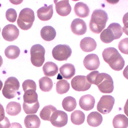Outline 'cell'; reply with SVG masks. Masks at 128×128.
Wrapping results in <instances>:
<instances>
[{
	"label": "cell",
	"instance_id": "f35d334b",
	"mask_svg": "<svg viewBox=\"0 0 128 128\" xmlns=\"http://www.w3.org/2000/svg\"><path fill=\"white\" fill-rule=\"evenodd\" d=\"M10 126L11 123L7 117H5L3 120L0 122V128H10Z\"/></svg>",
	"mask_w": 128,
	"mask_h": 128
},
{
	"label": "cell",
	"instance_id": "d6986e66",
	"mask_svg": "<svg viewBox=\"0 0 128 128\" xmlns=\"http://www.w3.org/2000/svg\"><path fill=\"white\" fill-rule=\"evenodd\" d=\"M76 69L73 64L67 63L63 65L60 68V73L62 78L69 80L74 76Z\"/></svg>",
	"mask_w": 128,
	"mask_h": 128
},
{
	"label": "cell",
	"instance_id": "7a4b0ae2",
	"mask_svg": "<svg viewBox=\"0 0 128 128\" xmlns=\"http://www.w3.org/2000/svg\"><path fill=\"white\" fill-rule=\"evenodd\" d=\"M103 58L110 67L115 71L121 70L124 66L125 62L118 50L113 47L106 48L102 53Z\"/></svg>",
	"mask_w": 128,
	"mask_h": 128
},
{
	"label": "cell",
	"instance_id": "7402d4cb",
	"mask_svg": "<svg viewBox=\"0 0 128 128\" xmlns=\"http://www.w3.org/2000/svg\"><path fill=\"white\" fill-rule=\"evenodd\" d=\"M56 31L51 26H45L41 30V36L45 41L50 42L53 40L56 36Z\"/></svg>",
	"mask_w": 128,
	"mask_h": 128
},
{
	"label": "cell",
	"instance_id": "277c9868",
	"mask_svg": "<svg viewBox=\"0 0 128 128\" xmlns=\"http://www.w3.org/2000/svg\"><path fill=\"white\" fill-rule=\"evenodd\" d=\"M123 34L122 26L117 23H111L108 28L103 30L100 35L101 41L105 44H109L114 40L119 39Z\"/></svg>",
	"mask_w": 128,
	"mask_h": 128
},
{
	"label": "cell",
	"instance_id": "484cf974",
	"mask_svg": "<svg viewBox=\"0 0 128 128\" xmlns=\"http://www.w3.org/2000/svg\"><path fill=\"white\" fill-rule=\"evenodd\" d=\"M62 106L64 110L71 112L76 108L77 106V102L76 99L73 97L68 96L63 100Z\"/></svg>",
	"mask_w": 128,
	"mask_h": 128
},
{
	"label": "cell",
	"instance_id": "ba28073f",
	"mask_svg": "<svg viewBox=\"0 0 128 128\" xmlns=\"http://www.w3.org/2000/svg\"><path fill=\"white\" fill-rule=\"evenodd\" d=\"M72 53L71 48L68 44H58L54 47L52 51L53 58L58 61H66Z\"/></svg>",
	"mask_w": 128,
	"mask_h": 128
},
{
	"label": "cell",
	"instance_id": "74e56055",
	"mask_svg": "<svg viewBox=\"0 0 128 128\" xmlns=\"http://www.w3.org/2000/svg\"><path fill=\"white\" fill-rule=\"evenodd\" d=\"M122 21L124 24V26L122 28L123 32L128 36V12L123 16Z\"/></svg>",
	"mask_w": 128,
	"mask_h": 128
},
{
	"label": "cell",
	"instance_id": "3957f363",
	"mask_svg": "<svg viewBox=\"0 0 128 128\" xmlns=\"http://www.w3.org/2000/svg\"><path fill=\"white\" fill-rule=\"evenodd\" d=\"M108 20V16L105 11L102 10H94L89 23L90 30L97 34L101 33L105 28Z\"/></svg>",
	"mask_w": 128,
	"mask_h": 128
},
{
	"label": "cell",
	"instance_id": "836d02e7",
	"mask_svg": "<svg viewBox=\"0 0 128 128\" xmlns=\"http://www.w3.org/2000/svg\"><path fill=\"white\" fill-rule=\"evenodd\" d=\"M39 108V103L37 102L34 104L23 103V109L27 114L33 115L36 114Z\"/></svg>",
	"mask_w": 128,
	"mask_h": 128
},
{
	"label": "cell",
	"instance_id": "6da1fadb",
	"mask_svg": "<svg viewBox=\"0 0 128 128\" xmlns=\"http://www.w3.org/2000/svg\"><path fill=\"white\" fill-rule=\"evenodd\" d=\"M91 84H95L99 90L104 94H110L114 89L113 80L111 76L106 73L100 74L98 71H93L86 76Z\"/></svg>",
	"mask_w": 128,
	"mask_h": 128
},
{
	"label": "cell",
	"instance_id": "ab89813d",
	"mask_svg": "<svg viewBox=\"0 0 128 128\" xmlns=\"http://www.w3.org/2000/svg\"><path fill=\"white\" fill-rule=\"evenodd\" d=\"M5 116V110L3 106L0 103V122L4 119Z\"/></svg>",
	"mask_w": 128,
	"mask_h": 128
},
{
	"label": "cell",
	"instance_id": "e575fe53",
	"mask_svg": "<svg viewBox=\"0 0 128 128\" xmlns=\"http://www.w3.org/2000/svg\"><path fill=\"white\" fill-rule=\"evenodd\" d=\"M22 88L24 92L30 90H36V84L33 80H27L22 83Z\"/></svg>",
	"mask_w": 128,
	"mask_h": 128
},
{
	"label": "cell",
	"instance_id": "7c38bea8",
	"mask_svg": "<svg viewBox=\"0 0 128 128\" xmlns=\"http://www.w3.org/2000/svg\"><path fill=\"white\" fill-rule=\"evenodd\" d=\"M2 35L4 40L11 42L14 41L18 37L19 30L16 26L10 24L3 28Z\"/></svg>",
	"mask_w": 128,
	"mask_h": 128
},
{
	"label": "cell",
	"instance_id": "8fae6325",
	"mask_svg": "<svg viewBox=\"0 0 128 128\" xmlns=\"http://www.w3.org/2000/svg\"><path fill=\"white\" fill-rule=\"evenodd\" d=\"M50 122L54 126L61 128L67 125L68 122V116L66 112L57 110L51 115Z\"/></svg>",
	"mask_w": 128,
	"mask_h": 128
},
{
	"label": "cell",
	"instance_id": "e0dca14e",
	"mask_svg": "<svg viewBox=\"0 0 128 128\" xmlns=\"http://www.w3.org/2000/svg\"><path fill=\"white\" fill-rule=\"evenodd\" d=\"M95 100L93 96L91 94L83 96L79 99V104L83 110L89 111L92 110L95 105Z\"/></svg>",
	"mask_w": 128,
	"mask_h": 128
},
{
	"label": "cell",
	"instance_id": "ffe728a7",
	"mask_svg": "<svg viewBox=\"0 0 128 128\" xmlns=\"http://www.w3.org/2000/svg\"><path fill=\"white\" fill-rule=\"evenodd\" d=\"M74 12L79 18H86L89 15L90 10L88 5L83 2L77 3L74 6Z\"/></svg>",
	"mask_w": 128,
	"mask_h": 128
},
{
	"label": "cell",
	"instance_id": "bcb514c9",
	"mask_svg": "<svg viewBox=\"0 0 128 128\" xmlns=\"http://www.w3.org/2000/svg\"><path fill=\"white\" fill-rule=\"evenodd\" d=\"M0 32H1V28H0Z\"/></svg>",
	"mask_w": 128,
	"mask_h": 128
},
{
	"label": "cell",
	"instance_id": "4fadbf2b",
	"mask_svg": "<svg viewBox=\"0 0 128 128\" xmlns=\"http://www.w3.org/2000/svg\"><path fill=\"white\" fill-rule=\"evenodd\" d=\"M83 63L85 68L90 71L98 69L100 65L99 58L95 54L87 55L84 60Z\"/></svg>",
	"mask_w": 128,
	"mask_h": 128
},
{
	"label": "cell",
	"instance_id": "9a60e30c",
	"mask_svg": "<svg viewBox=\"0 0 128 128\" xmlns=\"http://www.w3.org/2000/svg\"><path fill=\"white\" fill-rule=\"evenodd\" d=\"M54 2L55 5L56 12L59 15L65 17L71 13L72 8L68 0L60 1H54Z\"/></svg>",
	"mask_w": 128,
	"mask_h": 128
},
{
	"label": "cell",
	"instance_id": "d6a6232c",
	"mask_svg": "<svg viewBox=\"0 0 128 128\" xmlns=\"http://www.w3.org/2000/svg\"><path fill=\"white\" fill-rule=\"evenodd\" d=\"M70 88V83L66 80H60L56 84V91L60 94L67 93Z\"/></svg>",
	"mask_w": 128,
	"mask_h": 128
},
{
	"label": "cell",
	"instance_id": "60d3db41",
	"mask_svg": "<svg viewBox=\"0 0 128 128\" xmlns=\"http://www.w3.org/2000/svg\"><path fill=\"white\" fill-rule=\"evenodd\" d=\"M10 128H22V126L17 122H13L11 124V126Z\"/></svg>",
	"mask_w": 128,
	"mask_h": 128
},
{
	"label": "cell",
	"instance_id": "83f0119b",
	"mask_svg": "<svg viewBox=\"0 0 128 128\" xmlns=\"http://www.w3.org/2000/svg\"><path fill=\"white\" fill-rule=\"evenodd\" d=\"M23 98V102L27 104H34L38 102V94L36 90H30L25 91Z\"/></svg>",
	"mask_w": 128,
	"mask_h": 128
},
{
	"label": "cell",
	"instance_id": "f546056e",
	"mask_svg": "<svg viewBox=\"0 0 128 128\" xmlns=\"http://www.w3.org/2000/svg\"><path fill=\"white\" fill-rule=\"evenodd\" d=\"M20 53V50L16 46L11 45L7 46L5 50V55L8 58L14 60L18 58Z\"/></svg>",
	"mask_w": 128,
	"mask_h": 128
},
{
	"label": "cell",
	"instance_id": "52a82bcc",
	"mask_svg": "<svg viewBox=\"0 0 128 128\" xmlns=\"http://www.w3.org/2000/svg\"><path fill=\"white\" fill-rule=\"evenodd\" d=\"M31 62L37 67H41L45 62V48L41 44H36L31 47L30 50Z\"/></svg>",
	"mask_w": 128,
	"mask_h": 128
},
{
	"label": "cell",
	"instance_id": "4316f807",
	"mask_svg": "<svg viewBox=\"0 0 128 128\" xmlns=\"http://www.w3.org/2000/svg\"><path fill=\"white\" fill-rule=\"evenodd\" d=\"M21 107L20 104L15 101H12L8 103L6 108V113L11 116L18 115L21 112Z\"/></svg>",
	"mask_w": 128,
	"mask_h": 128
},
{
	"label": "cell",
	"instance_id": "44dd1931",
	"mask_svg": "<svg viewBox=\"0 0 128 128\" xmlns=\"http://www.w3.org/2000/svg\"><path fill=\"white\" fill-rule=\"evenodd\" d=\"M87 121L90 126L92 127H97L102 124L103 117L99 112H93L88 116Z\"/></svg>",
	"mask_w": 128,
	"mask_h": 128
},
{
	"label": "cell",
	"instance_id": "b9f144b4",
	"mask_svg": "<svg viewBox=\"0 0 128 128\" xmlns=\"http://www.w3.org/2000/svg\"><path fill=\"white\" fill-rule=\"evenodd\" d=\"M124 112L125 114L128 117V99H127L124 106Z\"/></svg>",
	"mask_w": 128,
	"mask_h": 128
},
{
	"label": "cell",
	"instance_id": "5b68a950",
	"mask_svg": "<svg viewBox=\"0 0 128 128\" xmlns=\"http://www.w3.org/2000/svg\"><path fill=\"white\" fill-rule=\"evenodd\" d=\"M35 20L34 12L29 8L21 10L17 19V24L22 30H28L32 26Z\"/></svg>",
	"mask_w": 128,
	"mask_h": 128
},
{
	"label": "cell",
	"instance_id": "d590c367",
	"mask_svg": "<svg viewBox=\"0 0 128 128\" xmlns=\"http://www.w3.org/2000/svg\"><path fill=\"white\" fill-rule=\"evenodd\" d=\"M6 19L10 22L14 23L16 21L17 17V14L13 8H10L6 12Z\"/></svg>",
	"mask_w": 128,
	"mask_h": 128
},
{
	"label": "cell",
	"instance_id": "5bb4252c",
	"mask_svg": "<svg viewBox=\"0 0 128 128\" xmlns=\"http://www.w3.org/2000/svg\"><path fill=\"white\" fill-rule=\"evenodd\" d=\"M71 28L73 33L78 36L85 34L87 30V27L85 22L79 18L75 19L71 25Z\"/></svg>",
	"mask_w": 128,
	"mask_h": 128
},
{
	"label": "cell",
	"instance_id": "f6af8a7d",
	"mask_svg": "<svg viewBox=\"0 0 128 128\" xmlns=\"http://www.w3.org/2000/svg\"><path fill=\"white\" fill-rule=\"evenodd\" d=\"M3 82L2 81H1V80H0V90H1L2 88V87H3Z\"/></svg>",
	"mask_w": 128,
	"mask_h": 128
},
{
	"label": "cell",
	"instance_id": "9c48e42d",
	"mask_svg": "<svg viewBox=\"0 0 128 128\" xmlns=\"http://www.w3.org/2000/svg\"><path fill=\"white\" fill-rule=\"evenodd\" d=\"M115 99L110 95H104L98 103L97 108L98 112L102 114L109 113L113 108Z\"/></svg>",
	"mask_w": 128,
	"mask_h": 128
},
{
	"label": "cell",
	"instance_id": "d4e9b609",
	"mask_svg": "<svg viewBox=\"0 0 128 128\" xmlns=\"http://www.w3.org/2000/svg\"><path fill=\"white\" fill-rule=\"evenodd\" d=\"M113 124L114 128H127L128 118L123 114H118L114 117Z\"/></svg>",
	"mask_w": 128,
	"mask_h": 128
},
{
	"label": "cell",
	"instance_id": "30bf717a",
	"mask_svg": "<svg viewBox=\"0 0 128 128\" xmlns=\"http://www.w3.org/2000/svg\"><path fill=\"white\" fill-rule=\"evenodd\" d=\"M71 85L76 91L85 92L90 88L91 84L88 81L86 76H77L72 80Z\"/></svg>",
	"mask_w": 128,
	"mask_h": 128
},
{
	"label": "cell",
	"instance_id": "1f68e13d",
	"mask_svg": "<svg viewBox=\"0 0 128 128\" xmlns=\"http://www.w3.org/2000/svg\"><path fill=\"white\" fill-rule=\"evenodd\" d=\"M71 120L73 124L75 125H81L85 122V115L81 110H75L71 114Z\"/></svg>",
	"mask_w": 128,
	"mask_h": 128
},
{
	"label": "cell",
	"instance_id": "8992f818",
	"mask_svg": "<svg viewBox=\"0 0 128 128\" xmlns=\"http://www.w3.org/2000/svg\"><path fill=\"white\" fill-rule=\"evenodd\" d=\"M19 87L20 83L18 79L13 76L9 77L5 81L2 94L6 99H13L17 96Z\"/></svg>",
	"mask_w": 128,
	"mask_h": 128
},
{
	"label": "cell",
	"instance_id": "2e32d148",
	"mask_svg": "<svg viewBox=\"0 0 128 128\" xmlns=\"http://www.w3.org/2000/svg\"><path fill=\"white\" fill-rule=\"evenodd\" d=\"M53 14V5L47 6L45 4L44 6L39 8L37 11V17L42 21H46L49 20L52 17Z\"/></svg>",
	"mask_w": 128,
	"mask_h": 128
},
{
	"label": "cell",
	"instance_id": "8d00e7d4",
	"mask_svg": "<svg viewBox=\"0 0 128 128\" xmlns=\"http://www.w3.org/2000/svg\"><path fill=\"white\" fill-rule=\"evenodd\" d=\"M118 49L124 54H128V38H125L119 42Z\"/></svg>",
	"mask_w": 128,
	"mask_h": 128
},
{
	"label": "cell",
	"instance_id": "ac0fdd59",
	"mask_svg": "<svg viewBox=\"0 0 128 128\" xmlns=\"http://www.w3.org/2000/svg\"><path fill=\"white\" fill-rule=\"evenodd\" d=\"M97 46V44L95 40L89 37L83 38L80 42L81 49L85 52H90L94 51Z\"/></svg>",
	"mask_w": 128,
	"mask_h": 128
},
{
	"label": "cell",
	"instance_id": "7bdbcfd3",
	"mask_svg": "<svg viewBox=\"0 0 128 128\" xmlns=\"http://www.w3.org/2000/svg\"><path fill=\"white\" fill-rule=\"evenodd\" d=\"M123 75L125 78L128 80V65L126 66V67L124 69L123 71Z\"/></svg>",
	"mask_w": 128,
	"mask_h": 128
},
{
	"label": "cell",
	"instance_id": "cb8c5ba5",
	"mask_svg": "<svg viewBox=\"0 0 128 128\" xmlns=\"http://www.w3.org/2000/svg\"><path fill=\"white\" fill-rule=\"evenodd\" d=\"M24 124L26 128H39L41 125V120L36 115H29L25 117Z\"/></svg>",
	"mask_w": 128,
	"mask_h": 128
},
{
	"label": "cell",
	"instance_id": "4dcf8cb0",
	"mask_svg": "<svg viewBox=\"0 0 128 128\" xmlns=\"http://www.w3.org/2000/svg\"><path fill=\"white\" fill-rule=\"evenodd\" d=\"M53 82L52 80L44 76L39 80V86L40 89L44 92H49L53 87Z\"/></svg>",
	"mask_w": 128,
	"mask_h": 128
},
{
	"label": "cell",
	"instance_id": "ee69618b",
	"mask_svg": "<svg viewBox=\"0 0 128 128\" xmlns=\"http://www.w3.org/2000/svg\"><path fill=\"white\" fill-rule=\"evenodd\" d=\"M3 58H2L1 56L0 55V67H1L2 66V65H3Z\"/></svg>",
	"mask_w": 128,
	"mask_h": 128
},
{
	"label": "cell",
	"instance_id": "f1b7e54d",
	"mask_svg": "<svg viewBox=\"0 0 128 128\" xmlns=\"http://www.w3.org/2000/svg\"><path fill=\"white\" fill-rule=\"evenodd\" d=\"M57 110V108L52 105L46 106L44 107V108L40 112V117L43 120L50 121V119L51 115Z\"/></svg>",
	"mask_w": 128,
	"mask_h": 128
},
{
	"label": "cell",
	"instance_id": "603a6c76",
	"mask_svg": "<svg viewBox=\"0 0 128 128\" xmlns=\"http://www.w3.org/2000/svg\"><path fill=\"white\" fill-rule=\"evenodd\" d=\"M58 66L52 62H46L43 67L44 74L49 77L53 76L57 74L58 73Z\"/></svg>",
	"mask_w": 128,
	"mask_h": 128
}]
</instances>
